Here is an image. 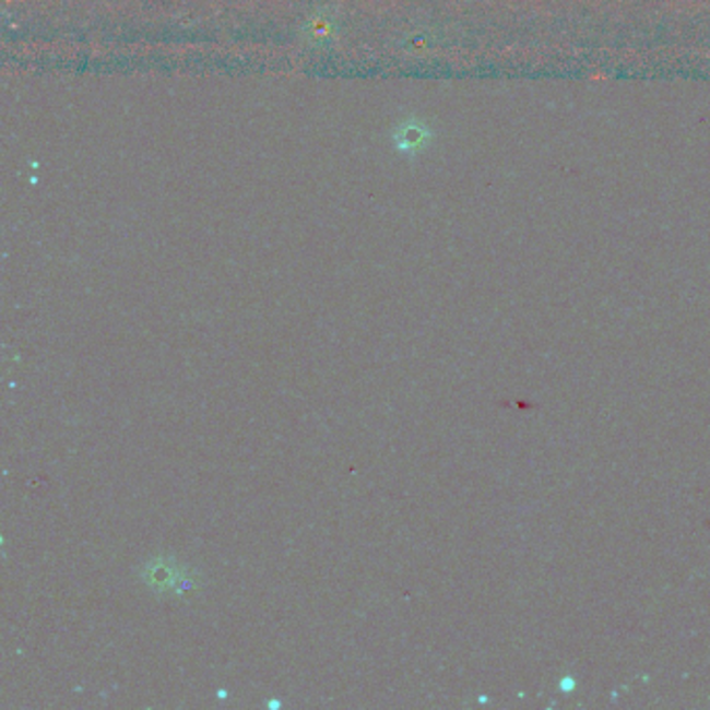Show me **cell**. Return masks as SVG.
<instances>
[{"mask_svg": "<svg viewBox=\"0 0 710 710\" xmlns=\"http://www.w3.org/2000/svg\"><path fill=\"white\" fill-rule=\"evenodd\" d=\"M434 142L431 128L422 119H406L392 130V144L400 155L417 156Z\"/></svg>", "mask_w": 710, "mask_h": 710, "instance_id": "cell-1", "label": "cell"}]
</instances>
